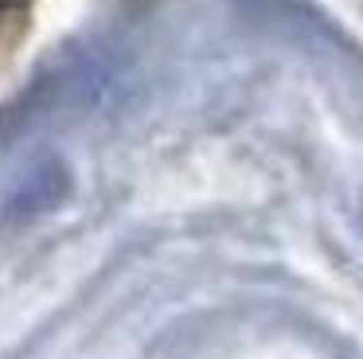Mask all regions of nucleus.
Masks as SVG:
<instances>
[{
    "mask_svg": "<svg viewBox=\"0 0 363 359\" xmlns=\"http://www.w3.org/2000/svg\"><path fill=\"white\" fill-rule=\"evenodd\" d=\"M24 4H28V0H0V16L12 12V8H24Z\"/></svg>",
    "mask_w": 363,
    "mask_h": 359,
    "instance_id": "nucleus-1",
    "label": "nucleus"
}]
</instances>
